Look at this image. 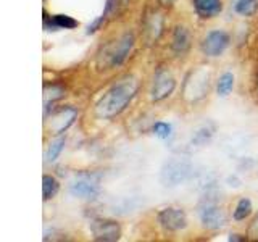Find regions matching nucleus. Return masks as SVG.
Instances as JSON below:
<instances>
[{
	"mask_svg": "<svg viewBox=\"0 0 258 242\" xmlns=\"http://www.w3.org/2000/svg\"><path fill=\"white\" fill-rule=\"evenodd\" d=\"M213 134H215V128L208 126V125H204V126H200L197 131L192 134L190 142L194 145H197V147H202V145H205V144H208L210 141H212Z\"/></svg>",
	"mask_w": 258,
	"mask_h": 242,
	"instance_id": "nucleus-16",
	"label": "nucleus"
},
{
	"mask_svg": "<svg viewBox=\"0 0 258 242\" xmlns=\"http://www.w3.org/2000/svg\"><path fill=\"white\" fill-rule=\"evenodd\" d=\"M58 191H60V183L56 181V177L45 174L42 179V199L50 200L58 194Z\"/></svg>",
	"mask_w": 258,
	"mask_h": 242,
	"instance_id": "nucleus-17",
	"label": "nucleus"
},
{
	"mask_svg": "<svg viewBox=\"0 0 258 242\" xmlns=\"http://www.w3.org/2000/svg\"><path fill=\"white\" fill-rule=\"evenodd\" d=\"M174 87H176V81H174L171 73L166 71V70L157 71L155 79H153L152 91H150L152 100L160 102V100L166 99V97L174 91Z\"/></svg>",
	"mask_w": 258,
	"mask_h": 242,
	"instance_id": "nucleus-6",
	"label": "nucleus"
},
{
	"mask_svg": "<svg viewBox=\"0 0 258 242\" xmlns=\"http://www.w3.org/2000/svg\"><path fill=\"white\" fill-rule=\"evenodd\" d=\"M64 91L58 86H45L44 87V108L45 111L50 108V105H53L55 100L61 99Z\"/></svg>",
	"mask_w": 258,
	"mask_h": 242,
	"instance_id": "nucleus-18",
	"label": "nucleus"
},
{
	"mask_svg": "<svg viewBox=\"0 0 258 242\" xmlns=\"http://www.w3.org/2000/svg\"><path fill=\"white\" fill-rule=\"evenodd\" d=\"M158 223L166 231H181L187 226V216L181 208H163L158 213Z\"/></svg>",
	"mask_w": 258,
	"mask_h": 242,
	"instance_id": "nucleus-7",
	"label": "nucleus"
},
{
	"mask_svg": "<svg viewBox=\"0 0 258 242\" xmlns=\"http://www.w3.org/2000/svg\"><path fill=\"white\" fill-rule=\"evenodd\" d=\"M247 236H248V239H252V240H258V216L255 218L252 223H250Z\"/></svg>",
	"mask_w": 258,
	"mask_h": 242,
	"instance_id": "nucleus-25",
	"label": "nucleus"
},
{
	"mask_svg": "<svg viewBox=\"0 0 258 242\" xmlns=\"http://www.w3.org/2000/svg\"><path fill=\"white\" fill-rule=\"evenodd\" d=\"M250 215H252V202L248 199L239 200L236 210H234V220L242 221V220H245V218H248Z\"/></svg>",
	"mask_w": 258,
	"mask_h": 242,
	"instance_id": "nucleus-21",
	"label": "nucleus"
},
{
	"mask_svg": "<svg viewBox=\"0 0 258 242\" xmlns=\"http://www.w3.org/2000/svg\"><path fill=\"white\" fill-rule=\"evenodd\" d=\"M234 87V76L232 73H224V75L218 81V94L221 97H226Z\"/></svg>",
	"mask_w": 258,
	"mask_h": 242,
	"instance_id": "nucleus-22",
	"label": "nucleus"
},
{
	"mask_svg": "<svg viewBox=\"0 0 258 242\" xmlns=\"http://www.w3.org/2000/svg\"><path fill=\"white\" fill-rule=\"evenodd\" d=\"M229 240H244V237H239L237 234H231V236H229Z\"/></svg>",
	"mask_w": 258,
	"mask_h": 242,
	"instance_id": "nucleus-26",
	"label": "nucleus"
},
{
	"mask_svg": "<svg viewBox=\"0 0 258 242\" xmlns=\"http://www.w3.org/2000/svg\"><path fill=\"white\" fill-rule=\"evenodd\" d=\"M190 47V32L185 26H176L174 34H173V42H171V48L174 50V53L182 55L189 50Z\"/></svg>",
	"mask_w": 258,
	"mask_h": 242,
	"instance_id": "nucleus-12",
	"label": "nucleus"
},
{
	"mask_svg": "<svg viewBox=\"0 0 258 242\" xmlns=\"http://www.w3.org/2000/svg\"><path fill=\"white\" fill-rule=\"evenodd\" d=\"M153 133H155L161 139H166L171 134V126L166 123H155L153 125Z\"/></svg>",
	"mask_w": 258,
	"mask_h": 242,
	"instance_id": "nucleus-23",
	"label": "nucleus"
},
{
	"mask_svg": "<svg viewBox=\"0 0 258 242\" xmlns=\"http://www.w3.org/2000/svg\"><path fill=\"white\" fill-rule=\"evenodd\" d=\"M137 92V79L127 76L113 86L95 105V113L100 118H113L123 111Z\"/></svg>",
	"mask_w": 258,
	"mask_h": 242,
	"instance_id": "nucleus-1",
	"label": "nucleus"
},
{
	"mask_svg": "<svg viewBox=\"0 0 258 242\" xmlns=\"http://www.w3.org/2000/svg\"><path fill=\"white\" fill-rule=\"evenodd\" d=\"M76 116H78V111L71 107H64L58 111H55L50 116V121H48V128H50L52 134L64 133L73 123H75Z\"/></svg>",
	"mask_w": 258,
	"mask_h": 242,
	"instance_id": "nucleus-9",
	"label": "nucleus"
},
{
	"mask_svg": "<svg viewBox=\"0 0 258 242\" xmlns=\"http://www.w3.org/2000/svg\"><path fill=\"white\" fill-rule=\"evenodd\" d=\"M229 45V36L224 31H212L202 42V50L208 56L221 55Z\"/></svg>",
	"mask_w": 258,
	"mask_h": 242,
	"instance_id": "nucleus-8",
	"label": "nucleus"
},
{
	"mask_svg": "<svg viewBox=\"0 0 258 242\" xmlns=\"http://www.w3.org/2000/svg\"><path fill=\"white\" fill-rule=\"evenodd\" d=\"M64 142H67V139L61 136V137L55 139L50 145H48V149L45 152V161H47V163H50V161H55L56 158H58V155H60L63 147H64Z\"/></svg>",
	"mask_w": 258,
	"mask_h": 242,
	"instance_id": "nucleus-20",
	"label": "nucleus"
},
{
	"mask_svg": "<svg viewBox=\"0 0 258 242\" xmlns=\"http://www.w3.org/2000/svg\"><path fill=\"white\" fill-rule=\"evenodd\" d=\"M192 174V165L185 158H171L160 169V181L165 188H176L185 183Z\"/></svg>",
	"mask_w": 258,
	"mask_h": 242,
	"instance_id": "nucleus-3",
	"label": "nucleus"
},
{
	"mask_svg": "<svg viewBox=\"0 0 258 242\" xmlns=\"http://www.w3.org/2000/svg\"><path fill=\"white\" fill-rule=\"evenodd\" d=\"M78 26V21L68 15H55L53 18H48L44 12V28L47 31H56V29H73Z\"/></svg>",
	"mask_w": 258,
	"mask_h": 242,
	"instance_id": "nucleus-11",
	"label": "nucleus"
},
{
	"mask_svg": "<svg viewBox=\"0 0 258 242\" xmlns=\"http://www.w3.org/2000/svg\"><path fill=\"white\" fill-rule=\"evenodd\" d=\"M234 10L242 16H253L258 12V0H237Z\"/></svg>",
	"mask_w": 258,
	"mask_h": 242,
	"instance_id": "nucleus-19",
	"label": "nucleus"
},
{
	"mask_svg": "<svg viewBox=\"0 0 258 242\" xmlns=\"http://www.w3.org/2000/svg\"><path fill=\"white\" fill-rule=\"evenodd\" d=\"M70 194L73 197L91 200L100 194V176L94 173H83L76 176L70 184Z\"/></svg>",
	"mask_w": 258,
	"mask_h": 242,
	"instance_id": "nucleus-4",
	"label": "nucleus"
},
{
	"mask_svg": "<svg viewBox=\"0 0 258 242\" xmlns=\"http://www.w3.org/2000/svg\"><path fill=\"white\" fill-rule=\"evenodd\" d=\"M91 232L99 242H115L121 237V228L113 220H94L91 223Z\"/></svg>",
	"mask_w": 258,
	"mask_h": 242,
	"instance_id": "nucleus-5",
	"label": "nucleus"
},
{
	"mask_svg": "<svg viewBox=\"0 0 258 242\" xmlns=\"http://www.w3.org/2000/svg\"><path fill=\"white\" fill-rule=\"evenodd\" d=\"M129 5V0H107L103 15L107 16V20H115L123 13Z\"/></svg>",
	"mask_w": 258,
	"mask_h": 242,
	"instance_id": "nucleus-15",
	"label": "nucleus"
},
{
	"mask_svg": "<svg viewBox=\"0 0 258 242\" xmlns=\"http://www.w3.org/2000/svg\"><path fill=\"white\" fill-rule=\"evenodd\" d=\"M105 21H107V16H105V15L99 16V18H97L92 24H89V26H87V34H94L95 31H99L105 24Z\"/></svg>",
	"mask_w": 258,
	"mask_h": 242,
	"instance_id": "nucleus-24",
	"label": "nucleus"
},
{
	"mask_svg": "<svg viewBox=\"0 0 258 242\" xmlns=\"http://www.w3.org/2000/svg\"><path fill=\"white\" fill-rule=\"evenodd\" d=\"M194 7L196 12L202 18H212L221 12V0H194Z\"/></svg>",
	"mask_w": 258,
	"mask_h": 242,
	"instance_id": "nucleus-13",
	"label": "nucleus"
},
{
	"mask_svg": "<svg viewBox=\"0 0 258 242\" xmlns=\"http://www.w3.org/2000/svg\"><path fill=\"white\" fill-rule=\"evenodd\" d=\"M192 78H194V83H192V79L189 78L187 83H185V86H192V91H190L192 99H199V97L204 95L205 89H208V75L202 73V78L197 79L199 78V71H197V73H194Z\"/></svg>",
	"mask_w": 258,
	"mask_h": 242,
	"instance_id": "nucleus-14",
	"label": "nucleus"
},
{
	"mask_svg": "<svg viewBox=\"0 0 258 242\" xmlns=\"http://www.w3.org/2000/svg\"><path fill=\"white\" fill-rule=\"evenodd\" d=\"M173 2H174V0H160V4H161V5H165V7L171 5Z\"/></svg>",
	"mask_w": 258,
	"mask_h": 242,
	"instance_id": "nucleus-27",
	"label": "nucleus"
},
{
	"mask_svg": "<svg viewBox=\"0 0 258 242\" xmlns=\"http://www.w3.org/2000/svg\"><path fill=\"white\" fill-rule=\"evenodd\" d=\"M200 220H202V224H204L207 229L215 231V229L223 228V226L226 224V215L218 205L207 204L200 210Z\"/></svg>",
	"mask_w": 258,
	"mask_h": 242,
	"instance_id": "nucleus-10",
	"label": "nucleus"
},
{
	"mask_svg": "<svg viewBox=\"0 0 258 242\" xmlns=\"http://www.w3.org/2000/svg\"><path fill=\"white\" fill-rule=\"evenodd\" d=\"M133 45H134V36L131 32H126V34H123L118 40H113L111 44L105 45L100 50L99 56H97L99 68L108 70V68L119 67V65L127 58Z\"/></svg>",
	"mask_w": 258,
	"mask_h": 242,
	"instance_id": "nucleus-2",
	"label": "nucleus"
}]
</instances>
